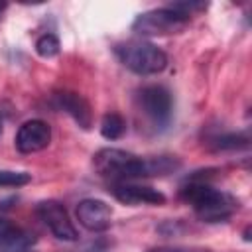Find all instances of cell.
Segmentation results:
<instances>
[{
    "mask_svg": "<svg viewBox=\"0 0 252 252\" xmlns=\"http://www.w3.org/2000/svg\"><path fill=\"white\" fill-rule=\"evenodd\" d=\"M0 134H2V118H0Z\"/></svg>",
    "mask_w": 252,
    "mask_h": 252,
    "instance_id": "ac0fdd59",
    "label": "cell"
},
{
    "mask_svg": "<svg viewBox=\"0 0 252 252\" xmlns=\"http://www.w3.org/2000/svg\"><path fill=\"white\" fill-rule=\"evenodd\" d=\"M187 24H189L187 16L167 6V8H158V10L140 14L134 20L132 30L140 35H171V33L183 32Z\"/></svg>",
    "mask_w": 252,
    "mask_h": 252,
    "instance_id": "277c9868",
    "label": "cell"
},
{
    "mask_svg": "<svg viewBox=\"0 0 252 252\" xmlns=\"http://www.w3.org/2000/svg\"><path fill=\"white\" fill-rule=\"evenodd\" d=\"M4 10H6V4H4V2H0V14H2Z\"/></svg>",
    "mask_w": 252,
    "mask_h": 252,
    "instance_id": "e0dca14e",
    "label": "cell"
},
{
    "mask_svg": "<svg viewBox=\"0 0 252 252\" xmlns=\"http://www.w3.org/2000/svg\"><path fill=\"white\" fill-rule=\"evenodd\" d=\"M53 98H55L57 108L65 110L83 130H89L93 126V110H91L89 100L83 94L75 91H57Z\"/></svg>",
    "mask_w": 252,
    "mask_h": 252,
    "instance_id": "30bf717a",
    "label": "cell"
},
{
    "mask_svg": "<svg viewBox=\"0 0 252 252\" xmlns=\"http://www.w3.org/2000/svg\"><path fill=\"white\" fill-rule=\"evenodd\" d=\"M114 53L120 59V63L136 75H158L167 67L165 51L150 41H122L114 45Z\"/></svg>",
    "mask_w": 252,
    "mask_h": 252,
    "instance_id": "3957f363",
    "label": "cell"
},
{
    "mask_svg": "<svg viewBox=\"0 0 252 252\" xmlns=\"http://www.w3.org/2000/svg\"><path fill=\"white\" fill-rule=\"evenodd\" d=\"M93 165L100 177H106L112 183H122L138 177L167 175L179 167V159L171 156L144 159L120 148H102L93 156Z\"/></svg>",
    "mask_w": 252,
    "mask_h": 252,
    "instance_id": "6da1fadb",
    "label": "cell"
},
{
    "mask_svg": "<svg viewBox=\"0 0 252 252\" xmlns=\"http://www.w3.org/2000/svg\"><path fill=\"white\" fill-rule=\"evenodd\" d=\"M148 252H213V250L203 246H158V248H150Z\"/></svg>",
    "mask_w": 252,
    "mask_h": 252,
    "instance_id": "2e32d148",
    "label": "cell"
},
{
    "mask_svg": "<svg viewBox=\"0 0 252 252\" xmlns=\"http://www.w3.org/2000/svg\"><path fill=\"white\" fill-rule=\"evenodd\" d=\"M35 213L41 219V222L51 230V234L55 238L67 240V242H73V240L79 238L77 228H75V224H73L67 209L59 201H55V199L41 201V203H37Z\"/></svg>",
    "mask_w": 252,
    "mask_h": 252,
    "instance_id": "8992f818",
    "label": "cell"
},
{
    "mask_svg": "<svg viewBox=\"0 0 252 252\" xmlns=\"http://www.w3.org/2000/svg\"><path fill=\"white\" fill-rule=\"evenodd\" d=\"M110 193L114 195V199H118L124 205H163L165 203V195L161 191L146 185L128 183V181L112 183Z\"/></svg>",
    "mask_w": 252,
    "mask_h": 252,
    "instance_id": "9c48e42d",
    "label": "cell"
},
{
    "mask_svg": "<svg viewBox=\"0 0 252 252\" xmlns=\"http://www.w3.org/2000/svg\"><path fill=\"white\" fill-rule=\"evenodd\" d=\"M59 49H61V43H59L57 35H53V33H43V35H39L37 41H35V51H37V55L43 57V59L55 57V55L59 53Z\"/></svg>",
    "mask_w": 252,
    "mask_h": 252,
    "instance_id": "5bb4252c",
    "label": "cell"
},
{
    "mask_svg": "<svg viewBox=\"0 0 252 252\" xmlns=\"http://www.w3.org/2000/svg\"><path fill=\"white\" fill-rule=\"evenodd\" d=\"M179 197L189 203L195 215L205 222H224L240 207L232 195L215 189L201 179H191L187 185H183Z\"/></svg>",
    "mask_w": 252,
    "mask_h": 252,
    "instance_id": "7a4b0ae2",
    "label": "cell"
},
{
    "mask_svg": "<svg viewBox=\"0 0 252 252\" xmlns=\"http://www.w3.org/2000/svg\"><path fill=\"white\" fill-rule=\"evenodd\" d=\"M250 146V138L246 132H230V134H220L211 140V148L215 152H234Z\"/></svg>",
    "mask_w": 252,
    "mask_h": 252,
    "instance_id": "7c38bea8",
    "label": "cell"
},
{
    "mask_svg": "<svg viewBox=\"0 0 252 252\" xmlns=\"http://www.w3.org/2000/svg\"><path fill=\"white\" fill-rule=\"evenodd\" d=\"M75 213L81 226L91 232H104L112 224V209L100 199H83Z\"/></svg>",
    "mask_w": 252,
    "mask_h": 252,
    "instance_id": "ba28073f",
    "label": "cell"
},
{
    "mask_svg": "<svg viewBox=\"0 0 252 252\" xmlns=\"http://www.w3.org/2000/svg\"><path fill=\"white\" fill-rule=\"evenodd\" d=\"M0 246L6 252H28L30 234H26L14 222L0 219Z\"/></svg>",
    "mask_w": 252,
    "mask_h": 252,
    "instance_id": "8fae6325",
    "label": "cell"
},
{
    "mask_svg": "<svg viewBox=\"0 0 252 252\" xmlns=\"http://www.w3.org/2000/svg\"><path fill=\"white\" fill-rule=\"evenodd\" d=\"M51 142V126L43 120H28L18 128L16 134V150L22 154H35L49 146Z\"/></svg>",
    "mask_w": 252,
    "mask_h": 252,
    "instance_id": "52a82bcc",
    "label": "cell"
},
{
    "mask_svg": "<svg viewBox=\"0 0 252 252\" xmlns=\"http://www.w3.org/2000/svg\"><path fill=\"white\" fill-rule=\"evenodd\" d=\"M138 102L142 112L156 124V128H165L171 120L173 100L171 93L161 85H148L138 91Z\"/></svg>",
    "mask_w": 252,
    "mask_h": 252,
    "instance_id": "5b68a950",
    "label": "cell"
},
{
    "mask_svg": "<svg viewBox=\"0 0 252 252\" xmlns=\"http://www.w3.org/2000/svg\"><path fill=\"white\" fill-rule=\"evenodd\" d=\"M32 181V175L28 171H0V187H22Z\"/></svg>",
    "mask_w": 252,
    "mask_h": 252,
    "instance_id": "9a60e30c",
    "label": "cell"
},
{
    "mask_svg": "<svg viewBox=\"0 0 252 252\" xmlns=\"http://www.w3.org/2000/svg\"><path fill=\"white\" fill-rule=\"evenodd\" d=\"M126 132V120L118 112H106L100 122V134L106 140H118Z\"/></svg>",
    "mask_w": 252,
    "mask_h": 252,
    "instance_id": "4fadbf2b",
    "label": "cell"
}]
</instances>
